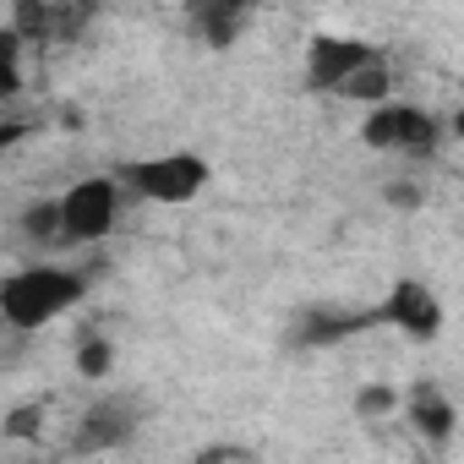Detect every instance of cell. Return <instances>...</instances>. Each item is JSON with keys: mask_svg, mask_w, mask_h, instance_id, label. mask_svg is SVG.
Returning <instances> with one entry per match:
<instances>
[{"mask_svg": "<svg viewBox=\"0 0 464 464\" xmlns=\"http://www.w3.org/2000/svg\"><path fill=\"white\" fill-rule=\"evenodd\" d=\"M306 88L312 93H328V99H350V104H388L399 77H393V61L382 44L372 39H350V34H323L312 39L306 50Z\"/></svg>", "mask_w": 464, "mask_h": 464, "instance_id": "cell-1", "label": "cell"}, {"mask_svg": "<svg viewBox=\"0 0 464 464\" xmlns=\"http://www.w3.org/2000/svg\"><path fill=\"white\" fill-rule=\"evenodd\" d=\"M88 301V274L72 263H23L0 274V323L17 334H39Z\"/></svg>", "mask_w": 464, "mask_h": 464, "instance_id": "cell-2", "label": "cell"}, {"mask_svg": "<svg viewBox=\"0 0 464 464\" xmlns=\"http://www.w3.org/2000/svg\"><path fill=\"white\" fill-rule=\"evenodd\" d=\"M126 191L115 175H82L55 197V252H82L115 236Z\"/></svg>", "mask_w": 464, "mask_h": 464, "instance_id": "cell-3", "label": "cell"}, {"mask_svg": "<svg viewBox=\"0 0 464 464\" xmlns=\"http://www.w3.org/2000/svg\"><path fill=\"white\" fill-rule=\"evenodd\" d=\"M121 180L126 197H142V202H159V208H186L202 197L208 186V159L191 153V148H169V153H142V159H126L110 169Z\"/></svg>", "mask_w": 464, "mask_h": 464, "instance_id": "cell-4", "label": "cell"}, {"mask_svg": "<svg viewBox=\"0 0 464 464\" xmlns=\"http://www.w3.org/2000/svg\"><path fill=\"white\" fill-rule=\"evenodd\" d=\"M442 115L426 110V104H410V99H388L377 110H366L361 121V142L377 148V153H399V159H431L442 148Z\"/></svg>", "mask_w": 464, "mask_h": 464, "instance_id": "cell-5", "label": "cell"}, {"mask_svg": "<svg viewBox=\"0 0 464 464\" xmlns=\"http://www.w3.org/2000/svg\"><path fill=\"white\" fill-rule=\"evenodd\" d=\"M142 431V404L131 393H99L82 404L77 426H72V453L93 459V453H115Z\"/></svg>", "mask_w": 464, "mask_h": 464, "instance_id": "cell-6", "label": "cell"}, {"mask_svg": "<svg viewBox=\"0 0 464 464\" xmlns=\"http://www.w3.org/2000/svg\"><path fill=\"white\" fill-rule=\"evenodd\" d=\"M372 317L388 323V328H399L404 339H420V344L442 334V301H437V290L420 285V279H399V285L382 295V306H377Z\"/></svg>", "mask_w": 464, "mask_h": 464, "instance_id": "cell-7", "label": "cell"}, {"mask_svg": "<svg viewBox=\"0 0 464 464\" xmlns=\"http://www.w3.org/2000/svg\"><path fill=\"white\" fill-rule=\"evenodd\" d=\"M93 12L88 6H50V0H23V6L6 17V28L23 39V50L28 44H66V39H77V28L88 23Z\"/></svg>", "mask_w": 464, "mask_h": 464, "instance_id": "cell-8", "label": "cell"}, {"mask_svg": "<svg viewBox=\"0 0 464 464\" xmlns=\"http://www.w3.org/2000/svg\"><path fill=\"white\" fill-rule=\"evenodd\" d=\"M410 420H415V431H420L426 442H448L453 426H459V410H453V399H448L442 388L420 382V388H410Z\"/></svg>", "mask_w": 464, "mask_h": 464, "instance_id": "cell-9", "label": "cell"}, {"mask_svg": "<svg viewBox=\"0 0 464 464\" xmlns=\"http://www.w3.org/2000/svg\"><path fill=\"white\" fill-rule=\"evenodd\" d=\"M246 23H252V12H246V6H191V28H197V34H202V44H213V50L236 44Z\"/></svg>", "mask_w": 464, "mask_h": 464, "instance_id": "cell-10", "label": "cell"}, {"mask_svg": "<svg viewBox=\"0 0 464 464\" xmlns=\"http://www.w3.org/2000/svg\"><path fill=\"white\" fill-rule=\"evenodd\" d=\"M77 372L88 377V382H104L110 372H115V339H104V334H82L77 339Z\"/></svg>", "mask_w": 464, "mask_h": 464, "instance_id": "cell-11", "label": "cell"}, {"mask_svg": "<svg viewBox=\"0 0 464 464\" xmlns=\"http://www.w3.org/2000/svg\"><path fill=\"white\" fill-rule=\"evenodd\" d=\"M23 39L6 28V23H0V104H12L17 93H23Z\"/></svg>", "mask_w": 464, "mask_h": 464, "instance_id": "cell-12", "label": "cell"}, {"mask_svg": "<svg viewBox=\"0 0 464 464\" xmlns=\"http://www.w3.org/2000/svg\"><path fill=\"white\" fill-rule=\"evenodd\" d=\"M23 229H28L39 246H55V197H50V202H34V208L23 213Z\"/></svg>", "mask_w": 464, "mask_h": 464, "instance_id": "cell-13", "label": "cell"}, {"mask_svg": "<svg viewBox=\"0 0 464 464\" xmlns=\"http://www.w3.org/2000/svg\"><path fill=\"white\" fill-rule=\"evenodd\" d=\"M399 404V393L388 388V382H377V388H361V415H388Z\"/></svg>", "mask_w": 464, "mask_h": 464, "instance_id": "cell-14", "label": "cell"}, {"mask_svg": "<svg viewBox=\"0 0 464 464\" xmlns=\"http://www.w3.org/2000/svg\"><path fill=\"white\" fill-rule=\"evenodd\" d=\"M23 137H28V121H23V115H12V104H0V153L17 148Z\"/></svg>", "mask_w": 464, "mask_h": 464, "instance_id": "cell-15", "label": "cell"}, {"mask_svg": "<svg viewBox=\"0 0 464 464\" xmlns=\"http://www.w3.org/2000/svg\"><path fill=\"white\" fill-rule=\"evenodd\" d=\"M6 431H12V437H34V431H39V410H34V404H28V410H12V415H6Z\"/></svg>", "mask_w": 464, "mask_h": 464, "instance_id": "cell-16", "label": "cell"}]
</instances>
